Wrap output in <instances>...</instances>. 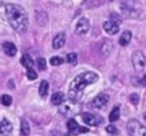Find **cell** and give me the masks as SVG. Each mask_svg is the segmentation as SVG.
Listing matches in <instances>:
<instances>
[{"label": "cell", "instance_id": "6da1fadb", "mask_svg": "<svg viewBox=\"0 0 146 136\" xmlns=\"http://www.w3.org/2000/svg\"><path fill=\"white\" fill-rule=\"evenodd\" d=\"M6 17L17 33H24L29 27V16L19 4H6Z\"/></svg>", "mask_w": 146, "mask_h": 136}, {"label": "cell", "instance_id": "7a4b0ae2", "mask_svg": "<svg viewBox=\"0 0 146 136\" xmlns=\"http://www.w3.org/2000/svg\"><path fill=\"white\" fill-rule=\"evenodd\" d=\"M98 81V75L95 72H82L80 75H77L71 84H70V90H68V96L71 101H78L82 91L85 90L87 85L94 84Z\"/></svg>", "mask_w": 146, "mask_h": 136}, {"label": "cell", "instance_id": "3957f363", "mask_svg": "<svg viewBox=\"0 0 146 136\" xmlns=\"http://www.w3.org/2000/svg\"><path fill=\"white\" fill-rule=\"evenodd\" d=\"M121 9L125 13V16L129 19H138L141 16V9L135 3V0H123L121 4Z\"/></svg>", "mask_w": 146, "mask_h": 136}, {"label": "cell", "instance_id": "277c9868", "mask_svg": "<svg viewBox=\"0 0 146 136\" xmlns=\"http://www.w3.org/2000/svg\"><path fill=\"white\" fill-rule=\"evenodd\" d=\"M128 132L131 136H146V128L136 119H132L128 122Z\"/></svg>", "mask_w": 146, "mask_h": 136}, {"label": "cell", "instance_id": "5b68a950", "mask_svg": "<svg viewBox=\"0 0 146 136\" xmlns=\"http://www.w3.org/2000/svg\"><path fill=\"white\" fill-rule=\"evenodd\" d=\"M132 64H133V68L136 71H142L145 68V64H146L145 54L142 51H135L132 54Z\"/></svg>", "mask_w": 146, "mask_h": 136}, {"label": "cell", "instance_id": "8992f818", "mask_svg": "<svg viewBox=\"0 0 146 136\" xmlns=\"http://www.w3.org/2000/svg\"><path fill=\"white\" fill-rule=\"evenodd\" d=\"M90 29H91L90 20L85 19V17H81V19L78 20L77 26H75V33H77L78 36H85V34L90 31Z\"/></svg>", "mask_w": 146, "mask_h": 136}, {"label": "cell", "instance_id": "52a82bcc", "mask_svg": "<svg viewBox=\"0 0 146 136\" xmlns=\"http://www.w3.org/2000/svg\"><path fill=\"white\" fill-rule=\"evenodd\" d=\"M108 101H109V95H106V94H99V95H97V96L92 99L91 106H92L94 109H104V108L106 106Z\"/></svg>", "mask_w": 146, "mask_h": 136}, {"label": "cell", "instance_id": "ba28073f", "mask_svg": "<svg viewBox=\"0 0 146 136\" xmlns=\"http://www.w3.org/2000/svg\"><path fill=\"white\" fill-rule=\"evenodd\" d=\"M13 132V125L11 122L4 118V116H0V136H10Z\"/></svg>", "mask_w": 146, "mask_h": 136}, {"label": "cell", "instance_id": "9c48e42d", "mask_svg": "<svg viewBox=\"0 0 146 136\" xmlns=\"http://www.w3.org/2000/svg\"><path fill=\"white\" fill-rule=\"evenodd\" d=\"M82 121H84L88 126H97V125H99V123L102 122V118L85 112V113H82Z\"/></svg>", "mask_w": 146, "mask_h": 136}, {"label": "cell", "instance_id": "30bf717a", "mask_svg": "<svg viewBox=\"0 0 146 136\" xmlns=\"http://www.w3.org/2000/svg\"><path fill=\"white\" fill-rule=\"evenodd\" d=\"M65 40H67L65 33H58V34L54 37V40H52V48H55V50L62 48V47L65 45Z\"/></svg>", "mask_w": 146, "mask_h": 136}, {"label": "cell", "instance_id": "8fae6325", "mask_svg": "<svg viewBox=\"0 0 146 136\" xmlns=\"http://www.w3.org/2000/svg\"><path fill=\"white\" fill-rule=\"evenodd\" d=\"M104 30L108 33V34H116L119 31V24H116L115 21L112 20H108L104 23Z\"/></svg>", "mask_w": 146, "mask_h": 136}, {"label": "cell", "instance_id": "7c38bea8", "mask_svg": "<svg viewBox=\"0 0 146 136\" xmlns=\"http://www.w3.org/2000/svg\"><path fill=\"white\" fill-rule=\"evenodd\" d=\"M1 48H3V51L6 52V55H9V57H14V55L17 54V47L13 44V43L6 41V43H3Z\"/></svg>", "mask_w": 146, "mask_h": 136}, {"label": "cell", "instance_id": "4fadbf2b", "mask_svg": "<svg viewBox=\"0 0 146 136\" xmlns=\"http://www.w3.org/2000/svg\"><path fill=\"white\" fill-rule=\"evenodd\" d=\"M64 99H65V95H64L62 92H55V94L51 96V103L58 106V105H62Z\"/></svg>", "mask_w": 146, "mask_h": 136}, {"label": "cell", "instance_id": "5bb4252c", "mask_svg": "<svg viewBox=\"0 0 146 136\" xmlns=\"http://www.w3.org/2000/svg\"><path fill=\"white\" fill-rule=\"evenodd\" d=\"M21 64L27 68V70H31V68H34V60L30 57V55H23L21 57Z\"/></svg>", "mask_w": 146, "mask_h": 136}, {"label": "cell", "instance_id": "9a60e30c", "mask_svg": "<svg viewBox=\"0 0 146 136\" xmlns=\"http://www.w3.org/2000/svg\"><path fill=\"white\" fill-rule=\"evenodd\" d=\"M111 51H112V41H109V40H105V41L102 43L101 52L104 54V57H108V55L111 54Z\"/></svg>", "mask_w": 146, "mask_h": 136}, {"label": "cell", "instance_id": "2e32d148", "mask_svg": "<svg viewBox=\"0 0 146 136\" xmlns=\"http://www.w3.org/2000/svg\"><path fill=\"white\" fill-rule=\"evenodd\" d=\"M131 38H132V33L131 31H123L122 36L119 37V44L121 45H128L131 43Z\"/></svg>", "mask_w": 146, "mask_h": 136}, {"label": "cell", "instance_id": "e0dca14e", "mask_svg": "<svg viewBox=\"0 0 146 136\" xmlns=\"http://www.w3.org/2000/svg\"><path fill=\"white\" fill-rule=\"evenodd\" d=\"M20 125H21V128H20V133H21V136L30 135V125H29V122H27L26 119H21Z\"/></svg>", "mask_w": 146, "mask_h": 136}, {"label": "cell", "instance_id": "ac0fdd59", "mask_svg": "<svg viewBox=\"0 0 146 136\" xmlns=\"http://www.w3.org/2000/svg\"><path fill=\"white\" fill-rule=\"evenodd\" d=\"M119 115H121L119 106H115V108L111 111V113H109V121H111V122H116V121L119 119Z\"/></svg>", "mask_w": 146, "mask_h": 136}, {"label": "cell", "instance_id": "d6986e66", "mask_svg": "<svg viewBox=\"0 0 146 136\" xmlns=\"http://www.w3.org/2000/svg\"><path fill=\"white\" fill-rule=\"evenodd\" d=\"M67 62L71 64V65H75V64L78 62V55H77L75 52H70V54L67 55Z\"/></svg>", "mask_w": 146, "mask_h": 136}, {"label": "cell", "instance_id": "ffe728a7", "mask_svg": "<svg viewBox=\"0 0 146 136\" xmlns=\"http://www.w3.org/2000/svg\"><path fill=\"white\" fill-rule=\"evenodd\" d=\"M38 92H40L41 96H46V95H47V92H48V82H47V81H41Z\"/></svg>", "mask_w": 146, "mask_h": 136}, {"label": "cell", "instance_id": "44dd1931", "mask_svg": "<svg viewBox=\"0 0 146 136\" xmlns=\"http://www.w3.org/2000/svg\"><path fill=\"white\" fill-rule=\"evenodd\" d=\"M47 20H48L47 13H46V11H40V13H38V24H40V26H44V24L47 23Z\"/></svg>", "mask_w": 146, "mask_h": 136}, {"label": "cell", "instance_id": "7402d4cb", "mask_svg": "<svg viewBox=\"0 0 146 136\" xmlns=\"http://www.w3.org/2000/svg\"><path fill=\"white\" fill-rule=\"evenodd\" d=\"M0 102H1V105H4V106H10V105H11V96L7 95V94H4V95H1Z\"/></svg>", "mask_w": 146, "mask_h": 136}, {"label": "cell", "instance_id": "603a6c76", "mask_svg": "<svg viewBox=\"0 0 146 136\" xmlns=\"http://www.w3.org/2000/svg\"><path fill=\"white\" fill-rule=\"evenodd\" d=\"M67 126H68V129H70L71 132L78 131V123H77V121H75V119H70V121H68V123H67Z\"/></svg>", "mask_w": 146, "mask_h": 136}, {"label": "cell", "instance_id": "cb8c5ba5", "mask_svg": "<svg viewBox=\"0 0 146 136\" xmlns=\"http://www.w3.org/2000/svg\"><path fill=\"white\" fill-rule=\"evenodd\" d=\"M109 20L115 21L116 24H121V21H122V19H121V16H119L118 13H111V16H109Z\"/></svg>", "mask_w": 146, "mask_h": 136}, {"label": "cell", "instance_id": "d4e9b609", "mask_svg": "<svg viewBox=\"0 0 146 136\" xmlns=\"http://www.w3.org/2000/svg\"><path fill=\"white\" fill-rule=\"evenodd\" d=\"M50 62H51V65H61L62 62H64V60L61 58V57H52L51 60H50Z\"/></svg>", "mask_w": 146, "mask_h": 136}, {"label": "cell", "instance_id": "484cf974", "mask_svg": "<svg viewBox=\"0 0 146 136\" xmlns=\"http://www.w3.org/2000/svg\"><path fill=\"white\" fill-rule=\"evenodd\" d=\"M37 65H38V70L44 71V70L47 68V61H46L44 58H38V60H37Z\"/></svg>", "mask_w": 146, "mask_h": 136}, {"label": "cell", "instance_id": "4316f807", "mask_svg": "<svg viewBox=\"0 0 146 136\" xmlns=\"http://www.w3.org/2000/svg\"><path fill=\"white\" fill-rule=\"evenodd\" d=\"M27 78H29V80H31V81H33V80H36V78H37V72H36L33 68H31V70H27Z\"/></svg>", "mask_w": 146, "mask_h": 136}, {"label": "cell", "instance_id": "83f0119b", "mask_svg": "<svg viewBox=\"0 0 146 136\" xmlns=\"http://www.w3.org/2000/svg\"><path fill=\"white\" fill-rule=\"evenodd\" d=\"M129 99H131V103L138 105V102H139V95H138V94H132V95L129 96Z\"/></svg>", "mask_w": 146, "mask_h": 136}, {"label": "cell", "instance_id": "f1b7e54d", "mask_svg": "<svg viewBox=\"0 0 146 136\" xmlns=\"http://www.w3.org/2000/svg\"><path fill=\"white\" fill-rule=\"evenodd\" d=\"M105 129H106V132H108V133H113V135H116V133H118V129H116L113 125H109V126H106Z\"/></svg>", "mask_w": 146, "mask_h": 136}, {"label": "cell", "instance_id": "f546056e", "mask_svg": "<svg viewBox=\"0 0 146 136\" xmlns=\"http://www.w3.org/2000/svg\"><path fill=\"white\" fill-rule=\"evenodd\" d=\"M141 81H142V85H145V87H146V74L142 77V80H141Z\"/></svg>", "mask_w": 146, "mask_h": 136}, {"label": "cell", "instance_id": "4dcf8cb0", "mask_svg": "<svg viewBox=\"0 0 146 136\" xmlns=\"http://www.w3.org/2000/svg\"><path fill=\"white\" fill-rule=\"evenodd\" d=\"M143 116H145V119H146V113H145V115H143Z\"/></svg>", "mask_w": 146, "mask_h": 136}]
</instances>
